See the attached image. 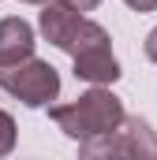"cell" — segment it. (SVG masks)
I'll use <instances>...</instances> for the list:
<instances>
[{"mask_svg":"<svg viewBox=\"0 0 157 160\" xmlns=\"http://www.w3.org/2000/svg\"><path fill=\"white\" fill-rule=\"evenodd\" d=\"M78 22H82V11H75L71 4H64V0L41 4L38 30H41V38L49 41L52 48L68 52V48H71V38H75V30H78Z\"/></svg>","mask_w":157,"mask_h":160,"instance_id":"277c9868","label":"cell"},{"mask_svg":"<svg viewBox=\"0 0 157 160\" xmlns=\"http://www.w3.org/2000/svg\"><path fill=\"white\" fill-rule=\"evenodd\" d=\"M142 52H146V60H154V63H157V26L146 34V45H142Z\"/></svg>","mask_w":157,"mask_h":160,"instance_id":"ba28073f","label":"cell"},{"mask_svg":"<svg viewBox=\"0 0 157 160\" xmlns=\"http://www.w3.org/2000/svg\"><path fill=\"white\" fill-rule=\"evenodd\" d=\"M78 153L82 157H157V134L150 130V123L138 119V116H123L116 130L101 134V138H90V142H78Z\"/></svg>","mask_w":157,"mask_h":160,"instance_id":"3957f363","label":"cell"},{"mask_svg":"<svg viewBox=\"0 0 157 160\" xmlns=\"http://www.w3.org/2000/svg\"><path fill=\"white\" fill-rule=\"evenodd\" d=\"M23 4H38V8H41V4H49V0H23Z\"/></svg>","mask_w":157,"mask_h":160,"instance_id":"8fae6325","label":"cell"},{"mask_svg":"<svg viewBox=\"0 0 157 160\" xmlns=\"http://www.w3.org/2000/svg\"><path fill=\"white\" fill-rule=\"evenodd\" d=\"M131 11H157V0H123Z\"/></svg>","mask_w":157,"mask_h":160,"instance_id":"9c48e42d","label":"cell"},{"mask_svg":"<svg viewBox=\"0 0 157 160\" xmlns=\"http://www.w3.org/2000/svg\"><path fill=\"white\" fill-rule=\"evenodd\" d=\"M49 119L56 123L71 142H90L109 130H116L123 119V101L109 86H90L68 104H49Z\"/></svg>","mask_w":157,"mask_h":160,"instance_id":"6da1fadb","label":"cell"},{"mask_svg":"<svg viewBox=\"0 0 157 160\" xmlns=\"http://www.w3.org/2000/svg\"><path fill=\"white\" fill-rule=\"evenodd\" d=\"M34 45H38L34 41V26L26 19H19V15L0 19V67L34 56Z\"/></svg>","mask_w":157,"mask_h":160,"instance_id":"8992f818","label":"cell"},{"mask_svg":"<svg viewBox=\"0 0 157 160\" xmlns=\"http://www.w3.org/2000/svg\"><path fill=\"white\" fill-rule=\"evenodd\" d=\"M64 4H71L75 11H94V8H97L101 0H64Z\"/></svg>","mask_w":157,"mask_h":160,"instance_id":"30bf717a","label":"cell"},{"mask_svg":"<svg viewBox=\"0 0 157 160\" xmlns=\"http://www.w3.org/2000/svg\"><path fill=\"white\" fill-rule=\"evenodd\" d=\"M0 89L15 101H23L26 108H49L60 97V75L49 60L26 56L19 63L0 67Z\"/></svg>","mask_w":157,"mask_h":160,"instance_id":"7a4b0ae2","label":"cell"},{"mask_svg":"<svg viewBox=\"0 0 157 160\" xmlns=\"http://www.w3.org/2000/svg\"><path fill=\"white\" fill-rule=\"evenodd\" d=\"M15 142H19V130H15V119L0 108V157H8L11 149H15Z\"/></svg>","mask_w":157,"mask_h":160,"instance_id":"52a82bcc","label":"cell"},{"mask_svg":"<svg viewBox=\"0 0 157 160\" xmlns=\"http://www.w3.org/2000/svg\"><path fill=\"white\" fill-rule=\"evenodd\" d=\"M75 63V78L90 82V86H112V82L123 75L112 56V45H101V48H86V52H75L71 56Z\"/></svg>","mask_w":157,"mask_h":160,"instance_id":"5b68a950","label":"cell"}]
</instances>
